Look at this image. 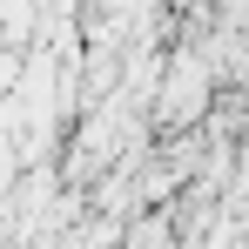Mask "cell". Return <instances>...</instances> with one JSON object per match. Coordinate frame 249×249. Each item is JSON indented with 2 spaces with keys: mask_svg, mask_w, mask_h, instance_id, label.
<instances>
[{
  "mask_svg": "<svg viewBox=\"0 0 249 249\" xmlns=\"http://www.w3.org/2000/svg\"><path fill=\"white\" fill-rule=\"evenodd\" d=\"M243 175H249V142H243Z\"/></svg>",
  "mask_w": 249,
  "mask_h": 249,
  "instance_id": "obj_1",
  "label": "cell"
}]
</instances>
